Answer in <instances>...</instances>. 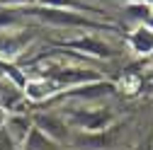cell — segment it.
<instances>
[{
    "mask_svg": "<svg viewBox=\"0 0 153 150\" xmlns=\"http://www.w3.org/2000/svg\"><path fill=\"white\" fill-rule=\"evenodd\" d=\"M20 15L34 17L44 24L51 27H66V29H95V32H119V27L109 24L107 20H95L85 12H73V10H56V7H44V5H29L20 7Z\"/></svg>",
    "mask_w": 153,
    "mask_h": 150,
    "instance_id": "obj_1",
    "label": "cell"
},
{
    "mask_svg": "<svg viewBox=\"0 0 153 150\" xmlns=\"http://www.w3.org/2000/svg\"><path fill=\"white\" fill-rule=\"evenodd\" d=\"M66 124L71 128L78 131H88V133H95V131H105L114 124V114L112 109H63Z\"/></svg>",
    "mask_w": 153,
    "mask_h": 150,
    "instance_id": "obj_2",
    "label": "cell"
},
{
    "mask_svg": "<svg viewBox=\"0 0 153 150\" xmlns=\"http://www.w3.org/2000/svg\"><path fill=\"white\" fill-rule=\"evenodd\" d=\"M32 126H36L42 131L44 136H49L51 140L56 143H71V136L73 131L71 126L66 124V119L61 114H51V111H36V114H32Z\"/></svg>",
    "mask_w": 153,
    "mask_h": 150,
    "instance_id": "obj_3",
    "label": "cell"
},
{
    "mask_svg": "<svg viewBox=\"0 0 153 150\" xmlns=\"http://www.w3.org/2000/svg\"><path fill=\"white\" fill-rule=\"evenodd\" d=\"M71 143L75 148H88V150H105L112 148L117 143V128L109 126L105 131H95V133H88V131H75L71 136Z\"/></svg>",
    "mask_w": 153,
    "mask_h": 150,
    "instance_id": "obj_4",
    "label": "cell"
},
{
    "mask_svg": "<svg viewBox=\"0 0 153 150\" xmlns=\"http://www.w3.org/2000/svg\"><path fill=\"white\" fill-rule=\"evenodd\" d=\"M49 78L56 85L75 87V85H85V82L102 80V75L97 70H88V68H51L49 70Z\"/></svg>",
    "mask_w": 153,
    "mask_h": 150,
    "instance_id": "obj_5",
    "label": "cell"
},
{
    "mask_svg": "<svg viewBox=\"0 0 153 150\" xmlns=\"http://www.w3.org/2000/svg\"><path fill=\"white\" fill-rule=\"evenodd\" d=\"M61 46L71 49V51H78V53L95 56V58H114V56H117V51H114L109 44H105L102 39H97V36H80V39L63 41Z\"/></svg>",
    "mask_w": 153,
    "mask_h": 150,
    "instance_id": "obj_6",
    "label": "cell"
},
{
    "mask_svg": "<svg viewBox=\"0 0 153 150\" xmlns=\"http://www.w3.org/2000/svg\"><path fill=\"white\" fill-rule=\"evenodd\" d=\"M117 92V85L109 80H95V82H85V85H75L68 87L66 97L68 99H97L105 95H114Z\"/></svg>",
    "mask_w": 153,
    "mask_h": 150,
    "instance_id": "obj_7",
    "label": "cell"
},
{
    "mask_svg": "<svg viewBox=\"0 0 153 150\" xmlns=\"http://www.w3.org/2000/svg\"><path fill=\"white\" fill-rule=\"evenodd\" d=\"M126 41H129V46H131L134 53L151 56V53H153V27H148V24L141 22L136 29L126 36Z\"/></svg>",
    "mask_w": 153,
    "mask_h": 150,
    "instance_id": "obj_8",
    "label": "cell"
},
{
    "mask_svg": "<svg viewBox=\"0 0 153 150\" xmlns=\"http://www.w3.org/2000/svg\"><path fill=\"white\" fill-rule=\"evenodd\" d=\"M3 128L7 131V136L12 138L15 145H22V140L27 138L29 128H32V116L29 114H10L5 119V126Z\"/></svg>",
    "mask_w": 153,
    "mask_h": 150,
    "instance_id": "obj_9",
    "label": "cell"
},
{
    "mask_svg": "<svg viewBox=\"0 0 153 150\" xmlns=\"http://www.w3.org/2000/svg\"><path fill=\"white\" fill-rule=\"evenodd\" d=\"M36 5L44 7H56V10H73V12H85V15H97V17H107L102 7L90 5L85 0H39Z\"/></svg>",
    "mask_w": 153,
    "mask_h": 150,
    "instance_id": "obj_10",
    "label": "cell"
},
{
    "mask_svg": "<svg viewBox=\"0 0 153 150\" xmlns=\"http://www.w3.org/2000/svg\"><path fill=\"white\" fill-rule=\"evenodd\" d=\"M22 150H61V143L51 140L36 126H32L29 133H27V138L22 140Z\"/></svg>",
    "mask_w": 153,
    "mask_h": 150,
    "instance_id": "obj_11",
    "label": "cell"
},
{
    "mask_svg": "<svg viewBox=\"0 0 153 150\" xmlns=\"http://www.w3.org/2000/svg\"><path fill=\"white\" fill-rule=\"evenodd\" d=\"M27 41H29V36H17V34L7 32V34L0 36V53H3L5 58H12V56H17L22 51V46Z\"/></svg>",
    "mask_w": 153,
    "mask_h": 150,
    "instance_id": "obj_12",
    "label": "cell"
},
{
    "mask_svg": "<svg viewBox=\"0 0 153 150\" xmlns=\"http://www.w3.org/2000/svg\"><path fill=\"white\" fill-rule=\"evenodd\" d=\"M126 12H131V17H139V20H151V5L148 3H129Z\"/></svg>",
    "mask_w": 153,
    "mask_h": 150,
    "instance_id": "obj_13",
    "label": "cell"
},
{
    "mask_svg": "<svg viewBox=\"0 0 153 150\" xmlns=\"http://www.w3.org/2000/svg\"><path fill=\"white\" fill-rule=\"evenodd\" d=\"M39 0H0V7H29V5H36Z\"/></svg>",
    "mask_w": 153,
    "mask_h": 150,
    "instance_id": "obj_14",
    "label": "cell"
},
{
    "mask_svg": "<svg viewBox=\"0 0 153 150\" xmlns=\"http://www.w3.org/2000/svg\"><path fill=\"white\" fill-rule=\"evenodd\" d=\"M139 92H143V95H153V70H148L143 78H141V87Z\"/></svg>",
    "mask_w": 153,
    "mask_h": 150,
    "instance_id": "obj_15",
    "label": "cell"
},
{
    "mask_svg": "<svg viewBox=\"0 0 153 150\" xmlns=\"http://www.w3.org/2000/svg\"><path fill=\"white\" fill-rule=\"evenodd\" d=\"M0 150H15V143H12V138L7 136L5 128H0Z\"/></svg>",
    "mask_w": 153,
    "mask_h": 150,
    "instance_id": "obj_16",
    "label": "cell"
},
{
    "mask_svg": "<svg viewBox=\"0 0 153 150\" xmlns=\"http://www.w3.org/2000/svg\"><path fill=\"white\" fill-rule=\"evenodd\" d=\"M5 119H7V114H5V109H3V107H0V128H3V126H5Z\"/></svg>",
    "mask_w": 153,
    "mask_h": 150,
    "instance_id": "obj_17",
    "label": "cell"
}]
</instances>
